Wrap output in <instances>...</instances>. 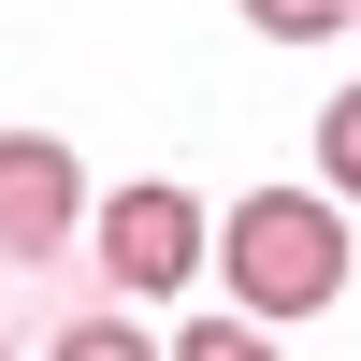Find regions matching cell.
I'll use <instances>...</instances> for the list:
<instances>
[{
  "label": "cell",
  "instance_id": "1",
  "mask_svg": "<svg viewBox=\"0 0 361 361\" xmlns=\"http://www.w3.org/2000/svg\"><path fill=\"white\" fill-rule=\"evenodd\" d=\"M217 275H231V304L275 333V318H318L347 289V217H333V188H246L217 217Z\"/></svg>",
  "mask_w": 361,
  "mask_h": 361
},
{
  "label": "cell",
  "instance_id": "2",
  "mask_svg": "<svg viewBox=\"0 0 361 361\" xmlns=\"http://www.w3.org/2000/svg\"><path fill=\"white\" fill-rule=\"evenodd\" d=\"M188 275H202V202L159 188V173L116 188L102 202V289H116V304H159V289H188Z\"/></svg>",
  "mask_w": 361,
  "mask_h": 361
},
{
  "label": "cell",
  "instance_id": "3",
  "mask_svg": "<svg viewBox=\"0 0 361 361\" xmlns=\"http://www.w3.org/2000/svg\"><path fill=\"white\" fill-rule=\"evenodd\" d=\"M73 145H44V130H0V260H15V275H29V260H58V246H73Z\"/></svg>",
  "mask_w": 361,
  "mask_h": 361
},
{
  "label": "cell",
  "instance_id": "4",
  "mask_svg": "<svg viewBox=\"0 0 361 361\" xmlns=\"http://www.w3.org/2000/svg\"><path fill=\"white\" fill-rule=\"evenodd\" d=\"M318 173H333V202H361V87L318 116Z\"/></svg>",
  "mask_w": 361,
  "mask_h": 361
},
{
  "label": "cell",
  "instance_id": "5",
  "mask_svg": "<svg viewBox=\"0 0 361 361\" xmlns=\"http://www.w3.org/2000/svg\"><path fill=\"white\" fill-rule=\"evenodd\" d=\"M246 15L275 29V44H333V29H347V0H246Z\"/></svg>",
  "mask_w": 361,
  "mask_h": 361
},
{
  "label": "cell",
  "instance_id": "6",
  "mask_svg": "<svg viewBox=\"0 0 361 361\" xmlns=\"http://www.w3.org/2000/svg\"><path fill=\"white\" fill-rule=\"evenodd\" d=\"M188 361H260V318H246V304H217V318H188Z\"/></svg>",
  "mask_w": 361,
  "mask_h": 361
},
{
  "label": "cell",
  "instance_id": "7",
  "mask_svg": "<svg viewBox=\"0 0 361 361\" xmlns=\"http://www.w3.org/2000/svg\"><path fill=\"white\" fill-rule=\"evenodd\" d=\"M347 29H361V0H347Z\"/></svg>",
  "mask_w": 361,
  "mask_h": 361
}]
</instances>
